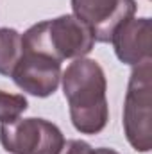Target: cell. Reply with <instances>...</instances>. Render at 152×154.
<instances>
[{
    "label": "cell",
    "instance_id": "obj_7",
    "mask_svg": "<svg viewBox=\"0 0 152 154\" xmlns=\"http://www.w3.org/2000/svg\"><path fill=\"white\" fill-rule=\"evenodd\" d=\"M150 34V18H131L114 31L109 43L123 65L136 66L147 59H152Z\"/></svg>",
    "mask_w": 152,
    "mask_h": 154
},
{
    "label": "cell",
    "instance_id": "obj_6",
    "mask_svg": "<svg viewBox=\"0 0 152 154\" xmlns=\"http://www.w3.org/2000/svg\"><path fill=\"white\" fill-rule=\"evenodd\" d=\"M14 84L34 97L52 95L61 82V63L32 50H25L13 72Z\"/></svg>",
    "mask_w": 152,
    "mask_h": 154
},
{
    "label": "cell",
    "instance_id": "obj_5",
    "mask_svg": "<svg viewBox=\"0 0 152 154\" xmlns=\"http://www.w3.org/2000/svg\"><path fill=\"white\" fill-rule=\"evenodd\" d=\"M74 16L82 20L99 43H109L114 31L134 18L136 0H72Z\"/></svg>",
    "mask_w": 152,
    "mask_h": 154
},
{
    "label": "cell",
    "instance_id": "obj_10",
    "mask_svg": "<svg viewBox=\"0 0 152 154\" xmlns=\"http://www.w3.org/2000/svg\"><path fill=\"white\" fill-rule=\"evenodd\" d=\"M91 152H93V147L88 142H82V140H65L61 151L57 154H91Z\"/></svg>",
    "mask_w": 152,
    "mask_h": 154
},
{
    "label": "cell",
    "instance_id": "obj_3",
    "mask_svg": "<svg viewBox=\"0 0 152 154\" xmlns=\"http://www.w3.org/2000/svg\"><path fill=\"white\" fill-rule=\"evenodd\" d=\"M123 131L138 152L152 149V59L134 66L123 100Z\"/></svg>",
    "mask_w": 152,
    "mask_h": 154
},
{
    "label": "cell",
    "instance_id": "obj_8",
    "mask_svg": "<svg viewBox=\"0 0 152 154\" xmlns=\"http://www.w3.org/2000/svg\"><path fill=\"white\" fill-rule=\"evenodd\" d=\"M23 54L22 34L16 29H0V75L11 77Z\"/></svg>",
    "mask_w": 152,
    "mask_h": 154
},
{
    "label": "cell",
    "instance_id": "obj_2",
    "mask_svg": "<svg viewBox=\"0 0 152 154\" xmlns=\"http://www.w3.org/2000/svg\"><path fill=\"white\" fill-rule=\"evenodd\" d=\"M22 43L25 50L45 54L59 63L86 57L95 45L93 31L74 14H63L29 27Z\"/></svg>",
    "mask_w": 152,
    "mask_h": 154
},
{
    "label": "cell",
    "instance_id": "obj_11",
    "mask_svg": "<svg viewBox=\"0 0 152 154\" xmlns=\"http://www.w3.org/2000/svg\"><path fill=\"white\" fill-rule=\"evenodd\" d=\"M91 154H120V152H116L114 149H109V147H99V149H93Z\"/></svg>",
    "mask_w": 152,
    "mask_h": 154
},
{
    "label": "cell",
    "instance_id": "obj_1",
    "mask_svg": "<svg viewBox=\"0 0 152 154\" xmlns=\"http://www.w3.org/2000/svg\"><path fill=\"white\" fill-rule=\"evenodd\" d=\"M61 81L74 127L81 134H99L109 120L108 81L102 66L95 59L79 57L61 72Z\"/></svg>",
    "mask_w": 152,
    "mask_h": 154
},
{
    "label": "cell",
    "instance_id": "obj_9",
    "mask_svg": "<svg viewBox=\"0 0 152 154\" xmlns=\"http://www.w3.org/2000/svg\"><path fill=\"white\" fill-rule=\"evenodd\" d=\"M29 102L20 93H9L0 90V124H11L23 115Z\"/></svg>",
    "mask_w": 152,
    "mask_h": 154
},
{
    "label": "cell",
    "instance_id": "obj_4",
    "mask_svg": "<svg viewBox=\"0 0 152 154\" xmlns=\"http://www.w3.org/2000/svg\"><path fill=\"white\" fill-rule=\"evenodd\" d=\"M0 143L9 154H57L65 136L45 118L20 116L11 124H0Z\"/></svg>",
    "mask_w": 152,
    "mask_h": 154
}]
</instances>
